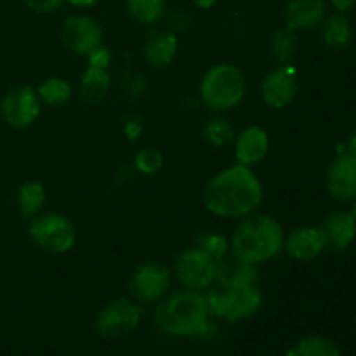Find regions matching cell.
<instances>
[{
  "mask_svg": "<svg viewBox=\"0 0 356 356\" xmlns=\"http://www.w3.org/2000/svg\"><path fill=\"white\" fill-rule=\"evenodd\" d=\"M202 200L205 209L218 218L243 219L261 207L264 188L254 169L233 163L207 181Z\"/></svg>",
  "mask_w": 356,
  "mask_h": 356,
  "instance_id": "6da1fadb",
  "label": "cell"
},
{
  "mask_svg": "<svg viewBox=\"0 0 356 356\" xmlns=\"http://www.w3.org/2000/svg\"><path fill=\"white\" fill-rule=\"evenodd\" d=\"M207 299L205 292L179 289L169 292L156 302L155 325L162 334L170 337L204 336L209 327Z\"/></svg>",
  "mask_w": 356,
  "mask_h": 356,
  "instance_id": "7a4b0ae2",
  "label": "cell"
},
{
  "mask_svg": "<svg viewBox=\"0 0 356 356\" xmlns=\"http://www.w3.org/2000/svg\"><path fill=\"white\" fill-rule=\"evenodd\" d=\"M285 232L280 222L270 214L252 212L240 219L235 232L229 236V250L243 263H268L284 250Z\"/></svg>",
  "mask_w": 356,
  "mask_h": 356,
  "instance_id": "3957f363",
  "label": "cell"
},
{
  "mask_svg": "<svg viewBox=\"0 0 356 356\" xmlns=\"http://www.w3.org/2000/svg\"><path fill=\"white\" fill-rule=\"evenodd\" d=\"M198 94L205 108L226 113L238 106L247 94L245 73L233 63H218L204 73Z\"/></svg>",
  "mask_w": 356,
  "mask_h": 356,
  "instance_id": "277c9868",
  "label": "cell"
},
{
  "mask_svg": "<svg viewBox=\"0 0 356 356\" xmlns=\"http://www.w3.org/2000/svg\"><path fill=\"white\" fill-rule=\"evenodd\" d=\"M209 313L222 322L238 323L252 318L263 308V292L259 285H236V287H219L212 285L205 291Z\"/></svg>",
  "mask_w": 356,
  "mask_h": 356,
  "instance_id": "5b68a950",
  "label": "cell"
},
{
  "mask_svg": "<svg viewBox=\"0 0 356 356\" xmlns=\"http://www.w3.org/2000/svg\"><path fill=\"white\" fill-rule=\"evenodd\" d=\"M30 238L35 245L47 254H66L75 247L76 229L68 216L61 212H45L30 219Z\"/></svg>",
  "mask_w": 356,
  "mask_h": 356,
  "instance_id": "8992f818",
  "label": "cell"
},
{
  "mask_svg": "<svg viewBox=\"0 0 356 356\" xmlns=\"http://www.w3.org/2000/svg\"><path fill=\"white\" fill-rule=\"evenodd\" d=\"M172 277L183 289L205 292L216 285L218 261L209 256L200 247H188L181 250L172 264Z\"/></svg>",
  "mask_w": 356,
  "mask_h": 356,
  "instance_id": "52a82bcc",
  "label": "cell"
},
{
  "mask_svg": "<svg viewBox=\"0 0 356 356\" xmlns=\"http://www.w3.org/2000/svg\"><path fill=\"white\" fill-rule=\"evenodd\" d=\"M172 270L159 261H146L136 266L127 282L129 298L138 305H156L172 287Z\"/></svg>",
  "mask_w": 356,
  "mask_h": 356,
  "instance_id": "ba28073f",
  "label": "cell"
},
{
  "mask_svg": "<svg viewBox=\"0 0 356 356\" xmlns=\"http://www.w3.org/2000/svg\"><path fill=\"white\" fill-rule=\"evenodd\" d=\"M143 318L141 305L131 298H117L104 305L94 320L99 336L106 339H118L134 332Z\"/></svg>",
  "mask_w": 356,
  "mask_h": 356,
  "instance_id": "9c48e42d",
  "label": "cell"
},
{
  "mask_svg": "<svg viewBox=\"0 0 356 356\" xmlns=\"http://www.w3.org/2000/svg\"><path fill=\"white\" fill-rule=\"evenodd\" d=\"M59 38L72 54L87 58L90 52L104 44V31L92 16L72 14L63 21Z\"/></svg>",
  "mask_w": 356,
  "mask_h": 356,
  "instance_id": "30bf717a",
  "label": "cell"
},
{
  "mask_svg": "<svg viewBox=\"0 0 356 356\" xmlns=\"http://www.w3.org/2000/svg\"><path fill=\"white\" fill-rule=\"evenodd\" d=\"M42 103L37 89L30 86H16L3 94L0 101V115L13 129H26L38 120Z\"/></svg>",
  "mask_w": 356,
  "mask_h": 356,
  "instance_id": "8fae6325",
  "label": "cell"
},
{
  "mask_svg": "<svg viewBox=\"0 0 356 356\" xmlns=\"http://www.w3.org/2000/svg\"><path fill=\"white\" fill-rule=\"evenodd\" d=\"M298 92V72L291 63L275 66L261 82V99L271 110H284L291 106Z\"/></svg>",
  "mask_w": 356,
  "mask_h": 356,
  "instance_id": "7c38bea8",
  "label": "cell"
},
{
  "mask_svg": "<svg viewBox=\"0 0 356 356\" xmlns=\"http://www.w3.org/2000/svg\"><path fill=\"white\" fill-rule=\"evenodd\" d=\"M325 186L330 197L337 202H351L356 198V156L341 153L327 170Z\"/></svg>",
  "mask_w": 356,
  "mask_h": 356,
  "instance_id": "4fadbf2b",
  "label": "cell"
},
{
  "mask_svg": "<svg viewBox=\"0 0 356 356\" xmlns=\"http://www.w3.org/2000/svg\"><path fill=\"white\" fill-rule=\"evenodd\" d=\"M235 160L240 165L254 169L270 152V136L261 125H249L235 136Z\"/></svg>",
  "mask_w": 356,
  "mask_h": 356,
  "instance_id": "5bb4252c",
  "label": "cell"
},
{
  "mask_svg": "<svg viewBox=\"0 0 356 356\" xmlns=\"http://www.w3.org/2000/svg\"><path fill=\"white\" fill-rule=\"evenodd\" d=\"M325 0H291L284 10V24L294 31L315 30L325 21Z\"/></svg>",
  "mask_w": 356,
  "mask_h": 356,
  "instance_id": "9a60e30c",
  "label": "cell"
},
{
  "mask_svg": "<svg viewBox=\"0 0 356 356\" xmlns=\"http://www.w3.org/2000/svg\"><path fill=\"white\" fill-rule=\"evenodd\" d=\"M284 250L292 259L309 263L325 250L322 232L316 226H301L292 229L289 235H285Z\"/></svg>",
  "mask_w": 356,
  "mask_h": 356,
  "instance_id": "2e32d148",
  "label": "cell"
},
{
  "mask_svg": "<svg viewBox=\"0 0 356 356\" xmlns=\"http://www.w3.org/2000/svg\"><path fill=\"white\" fill-rule=\"evenodd\" d=\"M179 51L177 35L170 30H152L143 44V59L155 70L167 68Z\"/></svg>",
  "mask_w": 356,
  "mask_h": 356,
  "instance_id": "e0dca14e",
  "label": "cell"
},
{
  "mask_svg": "<svg viewBox=\"0 0 356 356\" xmlns=\"http://www.w3.org/2000/svg\"><path fill=\"white\" fill-rule=\"evenodd\" d=\"M318 228L323 235L325 249L336 250V252L346 250L356 238V221L350 212H332L323 219Z\"/></svg>",
  "mask_w": 356,
  "mask_h": 356,
  "instance_id": "ac0fdd59",
  "label": "cell"
},
{
  "mask_svg": "<svg viewBox=\"0 0 356 356\" xmlns=\"http://www.w3.org/2000/svg\"><path fill=\"white\" fill-rule=\"evenodd\" d=\"M249 284H259V271H257V266L243 263L232 250L218 261L216 285H219V287H236V285Z\"/></svg>",
  "mask_w": 356,
  "mask_h": 356,
  "instance_id": "d6986e66",
  "label": "cell"
},
{
  "mask_svg": "<svg viewBox=\"0 0 356 356\" xmlns=\"http://www.w3.org/2000/svg\"><path fill=\"white\" fill-rule=\"evenodd\" d=\"M111 87L110 72L87 65L79 82V96L86 104H97L108 96Z\"/></svg>",
  "mask_w": 356,
  "mask_h": 356,
  "instance_id": "ffe728a7",
  "label": "cell"
},
{
  "mask_svg": "<svg viewBox=\"0 0 356 356\" xmlns=\"http://www.w3.org/2000/svg\"><path fill=\"white\" fill-rule=\"evenodd\" d=\"M323 44L330 49V51H341V49L348 47L353 37V28H351V21L344 13H336L332 16L325 17L323 21Z\"/></svg>",
  "mask_w": 356,
  "mask_h": 356,
  "instance_id": "44dd1931",
  "label": "cell"
},
{
  "mask_svg": "<svg viewBox=\"0 0 356 356\" xmlns=\"http://www.w3.org/2000/svg\"><path fill=\"white\" fill-rule=\"evenodd\" d=\"M45 186L38 181H26L17 190V211L23 219H33L45 205Z\"/></svg>",
  "mask_w": 356,
  "mask_h": 356,
  "instance_id": "7402d4cb",
  "label": "cell"
},
{
  "mask_svg": "<svg viewBox=\"0 0 356 356\" xmlns=\"http://www.w3.org/2000/svg\"><path fill=\"white\" fill-rule=\"evenodd\" d=\"M38 99L42 104L51 108H63L72 101L73 87L63 76H49L37 87Z\"/></svg>",
  "mask_w": 356,
  "mask_h": 356,
  "instance_id": "603a6c76",
  "label": "cell"
},
{
  "mask_svg": "<svg viewBox=\"0 0 356 356\" xmlns=\"http://www.w3.org/2000/svg\"><path fill=\"white\" fill-rule=\"evenodd\" d=\"M299 49L298 31L284 26L277 28L270 37V51L271 56L278 65H289L294 59L296 52Z\"/></svg>",
  "mask_w": 356,
  "mask_h": 356,
  "instance_id": "cb8c5ba5",
  "label": "cell"
},
{
  "mask_svg": "<svg viewBox=\"0 0 356 356\" xmlns=\"http://www.w3.org/2000/svg\"><path fill=\"white\" fill-rule=\"evenodd\" d=\"M127 13L134 21L145 26L160 23L165 16V0H125Z\"/></svg>",
  "mask_w": 356,
  "mask_h": 356,
  "instance_id": "d4e9b609",
  "label": "cell"
},
{
  "mask_svg": "<svg viewBox=\"0 0 356 356\" xmlns=\"http://www.w3.org/2000/svg\"><path fill=\"white\" fill-rule=\"evenodd\" d=\"M202 134H204V139L209 145L216 146V148H225V146L232 145L235 141L236 132L228 118L222 117L221 113H216L214 117L205 122Z\"/></svg>",
  "mask_w": 356,
  "mask_h": 356,
  "instance_id": "484cf974",
  "label": "cell"
},
{
  "mask_svg": "<svg viewBox=\"0 0 356 356\" xmlns=\"http://www.w3.org/2000/svg\"><path fill=\"white\" fill-rule=\"evenodd\" d=\"M289 356H341V351L327 337L306 336L292 346Z\"/></svg>",
  "mask_w": 356,
  "mask_h": 356,
  "instance_id": "4316f807",
  "label": "cell"
},
{
  "mask_svg": "<svg viewBox=\"0 0 356 356\" xmlns=\"http://www.w3.org/2000/svg\"><path fill=\"white\" fill-rule=\"evenodd\" d=\"M163 163L165 159L162 152L155 148H143L134 156V169L143 176H155L163 169Z\"/></svg>",
  "mask_w": 356,
  "mask_h": 356,
  "instance_id": "83f0119b",
  "label": "cell"
},
{
  "mask_svg": "<svg viewBox=\"0 0 356 356\" xmlns=\"http://www.w3.org/2000/svg\"><path fill=\"white\" fill-rule=\"evenodd\" d=\"M197 247H200L204 252H207L209 256L219 261L229 252V238L219 235V233H204L197 240Z\"/></svg>",
  "mask_w": 356,
  "mask_h": 356,
  "instance_id": "f1b7e54d",
  "label": "cell"
},
{
  "mask_svg": "<svg viewBox=\"0 0 356 356\" xmlns=\"http://www.w3.org/2000/svg\"><path fill=\"white\" fill-rule=\"evenodd\" d=\"M24 6L30 10L38 14H51L56 13L66 0H23Z\"/></svg>",
  "mask_w": 356,
  "mask_h": 356,
  "instance_id": "f546056e",
  "label": "cell"
},
{
  "mask_svg": "<svg viewBox=\"0 0 356 356\" xmlns=\"http://www.w3.org/2000/svg\"><path fill=\"white\" fill-rule=\"evenodd\" d=\"M87 65L108 70L111 65V51L103 44L101 47H97L96 51H92L87 56Z\"/></svg>",
  "mask_w": 356,
  "mask_h": 356,
  "instance_id": "4dcf8cb0",
  "label": "cell"
},
{
  "mask_svg": "<svg viewBox=\"0 0 356 356\" xmlns=\"http://www.w3.org/2000/svg\"><path fill=\"white\" fill-rule=\"evenodd\" d=\"M143 131H145V125H143L141 118L131 117L124 122V134L127 136V139L136 141V139L141 138Z\"/></svg>",
  "mask_w": 356,
  "mask_h": 356,
  "instance_id": "1f68e13d",
  "label": "cell"
},
{
  "mask_svg": "<svg viewBox=\"0 0 356 356\" xmlns=\"http://www.w3.org/2000/svg\"><path fill=\"white\" fill-rule=\"evenodd\" d=\"M330 3L337 13H348L351 7H355L356 0H330Z\"/></svg>",
  "mask_w": 356,
  "mask_h": 356,
  "instance_id": "d6a6232c",
  "label": "cell"
},
{
  "mask_svg": "<svg viewBox=\"0 0 356 356\" xmlns=\"http://www.w3.org/2000/svg\"><path fill=\"white\" fill-rule=\"evenodd\" d=\"M70 6L80 7V9H87V7H92L97 0H66Z\"/></svg>",
  "mask_w": 356,
  "mask_h": 356,
  "instance_id": "836d02e7",
  "label": "cell"
},
{
  "mask_svg": "<svg viewBox=\"0 0 356 356\" xmlns=\"http://www.w3.org/2000/svg\"><path fill=\"white\" fill-rule=\"evenodd\" d=\"M344 153H350V155L356 156V132H353V134L348 138L346 141V149H344Z\"/></svg>",
  "mask_w": 356,
  "mask_h": 356,
  "instance_id": "e575fe53",
  "label": "cell"
},
{
  "mask_svg": "<svg viewBox=\"0 0 356 356\" xmlns=\"http://www.w3.org/2000/svg\"><path fill=\"white\" fill-rule=\"evenodd\" d=\"M216 2H218V0H193L195 7H198V9L202 10L212 9V7L216 6Z\"/></svg>",
  "mask_w": 356,
  "mask_h": 356,
  "instance_id": "d590c367",
  "label": "cell"
},
{
  "mask_svg": "<svg viewBox=\"0 0 356 356\" xmlns=\"http://www.w3.org/2000/svg\"><path fill=\"white\" fill-rule=\"evenodd\" d=\"M351 202H353V205H351V211H350V214L353 216V219H355V221H356V198H355V200H351Z\"/></svg>",
  "mask_w": 356,
  "mask_h": 356,
  "instance_id": "8d00e7d4",
  "label": "cell"
}]
</instances>
